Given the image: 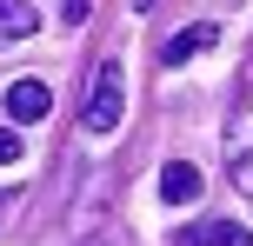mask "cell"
<instances>
[{
    "label": "cell",
    "instance_id": "6da1fadb",
    "mask_svg": "<svg viewBox=\"0 0 253 246\" xmlns=\"http://www.w3.org/2000/svg\"><path fill=\"white\" fill-rule=\"evenodd\" d=\"M220 160H227V180H233V193H240V200H253V73L240 80V93H233V106H227Z\"/></svg>",
    "mask_w": 253,
    "mask_h": 246
},
{
    "label": "cell",
    "instance_id": "7a4b0ae2",
    "mask_svg": "<svg viewBox=\"0 0 253 246\" xmlns=\"http://www.w3.org/2000/svg\"><path fill=\"white\" fill-rule=\"evenodd\" d=\"M120 113H126V73H120V60H100L93 67V87H87V106H80V127L114 133Z\"/></svg>",
    "mask_w": 253,
    "mask_h": 246
},
{
    "label": "cell",
    "instance_id": "3957f363",
    "mask_svg": "<svg viewBox=\"0 0 253 246\" xmlns=\"http://www.w3.org/2000/svg\"><path fill=\"white\" fill-rule=\"evenodd\" d=\"M47 113H53V87H47V80L27 73V80H13V87H7V120H13V127L47 120Z\"/></svg>",
    "mask_w": 253,
    "mask_h": 246
},
{
    "label": "cell",
    "instance_id": "277c9868",
    "mask_svg": "<svg viewBox=\"0 0 253 246\" xmlns=\"http://www.w3.org/2000/svg\"><path fill=\"white\" fill-rule=\"evenodd\" d=\"M207 47H220V27L213 20H193V27H180L173 40H160V67H187L193 53H207Z\"/></svg>",
    "mask_w": 253,
    "mask_h": 246
},
{
    "label": "cell",
    "instance_id": "5b68a950",
    "mask_svg": "<svg viewBox=\"0 0 253 246\" xmlns=\"http://www.w3.org/2000/svg\"><path fill=\"white\" fill-rule=\"evenodd\" d=\"M200 167H193V160H167L160 167V200L167 207H193V200H200Z\"/></svg>",
    "mask_w": 253,
    "mask_h": 246
},
{
    "label": "cell",
    "instance_id": "8992f818",
    "mask_svg": "<svg viewBox=\"0 0 253 246\" xmlns=\"http://www.w3.org/2000/svg\"><path fill=\"white\" fill-rule=\"evenodd\" d=\"M40 34V13L27 0H0V47H20V40Z\"/></svg>",
    "mask_w": 253,
    "mask_h": 246
},
{
    "label": "cell",
    "instance_id": "52a82bcc",
    "mask_svg": "<svg viewBox=\"0 0 253 246\" xmlns=\"http://www.w3.org/2000/svg\"><path fill=\"white\" fill-rule=\"evenodd\" d=\"M200 246H253L247 226H233V220H207V240Z\"/></svg>",
    "mask_w": 253,
    "mask_h": 246
},
{
    "label": "cell",
    "instance_id": "ba28073f",
    "mask_svg": "<svg viewBox=\"0 0 253 246\" xmlns=\"http://www.w3.org/2000/svg\"><path fill=\"white\" fill-rule=\"evenodd\" d=\"M27 153V140H20V127H0V167H13V160Z\"/></svg>",
    "mask_w": 253,
    "mask_h": 246
},
{
    "label": "cell",
    "instance_id": "9c48e42d",
    "mask_svg": "<svg viewBox=\"0 0 253 246\" xmlns=\"http://www.w3.org/2000/svg\"><path fill=\"white\" fill-rule=\"evenodd\" d=\"M60 20H67V27H80V20H87V0H60Z\"/></svg>",
    "mask_w": 253,
    "mask_h": 246
},
{
    "label": "cell",
    "instance_id": "30bf717a",
    "mask_svg": "<svg viewBox=\"0 0 253 246\" xmlns=\"http://www.w3.org/2000/svg\"><path fill=\"white\" fill-rule=\"evenodd\" d=\"M133 7H140V13H153V7H160V0H133Z\"/></svg>",
    "mask_w": 253,
    "mask_h": 246
},
{
    "label": "cell",
    "instance_id": "8fae6325",
    "mask_svg": "<svg viewBox=\"0 0 253 246\" xmlns=\"http://www.w3.org/2000/svg\"><path fill=\"white\" fill-rule=\"evenodd\" d=\"M247 73H253V53H247Z\"/></svg>",
    "mask_w": 253,
    "mask_h": 246
}]
</instances>
